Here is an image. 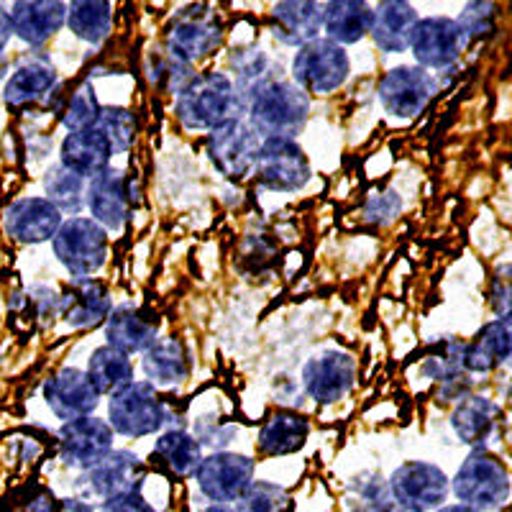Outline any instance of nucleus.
Segmentation results:
<instances>
[{
    "label": "nucleus",
    "mask_w": 512,
    "mask_h": 512,
    "mask_svg": "<svg viewBox=\"0 0 512 512\" xmlns=\"http://www.w3.org/2000/svg\"><path fill=\"white\" fill-rule=\"evenodd\" d=\"M175 113L187 131H213L233 118H241L244 100L228 75L200 72L177 90Z\"/></svg>",
    "instance_id": "nucleus-1"
},
{
    "label": "nucleus",
    "mask_w": 512,
    "mask_h": 512,
    "mask_svg": "<svg viewBox=\"0 0 512 512\" xmlns=\"http://www.w3.org/2000/svg\"><path fill=\"white\" fill-rule=\"evenodd\" d=\"M249 126L259 139H292L300 134L310 116V95L290 80H272L246 100Z\"/></svg>",
    "instance_id": "nucleus-2"
},
{
    "label": "nucleus",
    "mask_w": 512,
    "mask_h": 512,
    "mask_svg": "<svg viewBox=\"0 0 512 512\" xmlns=\"http://www.w3.org/2000/svg\"><path fill=\"white\" fill-rule=\"evenodd\" d=\"M451 492L461 505L489 512L510 500V472L487 448H472L451 479Z\"/></svg>",
    "instance_id": "nucleus-3"
},
{
    "label": "nucleus",
    "mask_w": 512,
    "mask_h": 512,
    "mask_svg": "<svg viewBox=\"0 0 512 512\" xmlns=\"http://www.w3.org/2000/svg\"><path fill=\"white\" fill-rule=\"evenodd\" d=\"M169 410L154 384L131 382L108 400V420L111 431L123 438H146L162 433L167 425Z\"/></svg>",
    "instance_id": "nucleus-4"
},
{
    "label": "nucleus",
    "mask_w": 512,
    "mask_h": 512,
    "mask_svg": "<svg viewBox=\"0 0 512 512\" xmlns=\"http://www.w3.org/2000/svg\"><path fill=\"white\" fill-rule=\"evenodd\" d=\"M351 75V59L344 47H338L326 36L308 41L292 57V82L305 95H331Z\"/></svg>",
    "instance_id": "nucleus-5"
},
{
    "label": "nucleus",
    "mask_w": 512,
    "mask_h": 512,
    "mask_svg": "<svg viewBox=\"0 0 512 512\" xmlns=\"http://www.w3.org/2000/svg\"><path fill=\"white\" fill-rule=\"evenodd\" d=\"M108 231L100 228L93 218L75 216L62 221L59 231L54 233L52 249L57 262L67 272L82 280L90 274L100 272L103 264L108 262Z\"/></svg>",
    "instance_id": "nucleus-6"
},
{
    "label": "nucleus",
    "mask_w": 512,
    "mask_h": 512,
    "mask_svg": "<svg viewBox=\"0 0 512 512\" xmlns=\"http://www.w3.org/2000/svg\"><path fill=\"white\" fill-rule=\"evenodd\" d=\"M387 489L400 510L436 512L451 492V479L431 461H405L392 472Z\"/></svg>",
    "instance_id": "nucleus-7"
},
{
    "label": "nucleus",
    "mask_w": 512,
    "mask_h": 512,
    "mask_svg": "<svg viewBox=\"0 0 512 512\" xmlns=\"http://www.w3.org/2000/svg\"><path fill=\"white\" fill-rule=\"evenodd\" d=\"M223 24L208 6H190L167 29V52L182 64H195L221 47Z\"/></svg>",
    "instance_id": "nucleus-8"
},
{
    "label": "nucleus",
    "mask_w": 512,
    "mask_h": 512,
    "mask_svg": "<svg viewBox=\"0 0 512 512\" xmlns=\"http://www.w3.org/2000/svg\"><path fill=\"white\" fill-rule=\"evenodd\" d=\"M146 479V464L139 454L128 448H113L111 454L103 456L95 466L80 472L77 489L88 500H113L118 495H128L141 489Z\"/></svg>",
    "instance_id": "nucleus-9"
},
{
    "label": "nucleus",
    "mask_w": 512,
    "mask_h": 512,
    "mask_svg": "<svg viewBox=\"0 0 512 512\" xmlns=\"http://www.w3.org/2000/svg\"><path fill=\"white\" fill-rule=\"evenodd\" d=\"M259 146H262V139L254 128L244 118H233V121L208 131L205 152L223 177L244 180L254 172Z\"/></svg>",
    "instance_id": "nucleus-10"
},
{
    "label": "nucleus",
    "mask_w": 512,
    "mask_h": 512,
    "mask_svg": "<svg viewBox=\"0 0 512 512\" xmlns=\"http://www.w3.org/2000/svg\"><path fill=\"white\" fill-rule=\"evenodd\" d=\"M254 169L259 182L272 192L303 190L313 177L308 154L292 139H264Z\"/></svg>",
    "instance_id": "nucleus-11"
},
{
    "label": "nucleus",
    "mask_w": 512,
    "mask_h": 512,
    "mask_svg": "<svg viewBox=\"0 0 512 512\" xmlns=\"http://www.w3.org/2000/svg\"><path fill=\"white\" fill-rule=\"evenodd\" d=\"M469 47V39L464 36L456 18L448 16H428L420 18L410 39V49L415 62L423 70H448L461 59V54Z\"/></svg>",
    "instance_id": "nucleus-12"
},
{
    "label": "nucleus",
    "mask_w": 512,
    "mask_h": 512,
    "mask_svg": "<svg viewBox=\"0 0 512 512\" xmlns=\"http://www.w3.org/2000/svg\"><path fill=\"white\" fill-rule=\"evenodd\" d=\"M254 472L256 466L251 456L236 454V451H216V454L203 456L192 477L213 505H231L254 482Z\"/></svg>",
    "instance_id": "nucleus-13"
},
{
    "label": "nucleus",
    "mask_w": 512,
    "mask_h": 512,
    "mask_svg": "<svg viewBox=\"0 0 512 512\" xmlns=\"http://www.w3.org/2000/svg\"><path fill=\"white\" fill-rule=\"evenodd\" d=\"M438 93V82L418 64H400L392 67L379 80V103L390 116L415 118L428 108L433 95Z\"/></svg>",
    "instance_id": "nucleus-14"
},
{
    "label": "nucleus",
    "mask_w": 512,
    "mask_h": 512,
    "mask_svg": "<svg viewBox=\"0 0 512 512\" xmlns=\"http://www.w3.org/2000/svg\"><path fill=\"white\" fill-rule=\"evenodd\" d=\"M303 390L318 405L344 400L356 382V359L344 349H323L305 361Z\"/></svg>",
    "instance_id": "nucleus-15"
},
{
    "label": "nucleus",
    "mask_w": 512,
    "mask_h": 512,
    "mask_svg": "<svg viewBox=\"0 0 512 512\" xmlns=\"http://www.w3.org/2000/svg\"><path fill=\"white\" fill-rule=\"evenodd\" d=\"M113 436L116 433L111 431V425L105 423L103 418H95V415L62 423L57 433L59 459H62L64 466L85 472V469L98 464L103 456L111 454Z\"/></svg>",
    "instance_id": "nucleus-16"
},
{
    "label": "nucleus",
    "mask_w": 512,
    "mask_h": 512,
    "mask_svg": "<svg viewBox=\"0 0 512 512\" xmlns=\"http://www.w3.org/2000/svg\"><path fill=\"white\" fill-rule=\"evenodd\" d=\"M85 208L90 218L105 231H123L134 210V195L121 169L108 167L100 175L90 177L85 190Z\"/></svg>",
    "instance_id": "nucleus-17"
},
{
    "label": "nucleus",
    "mask_w": 512,
    "mask_h": 512,
    "mask_svg": "<svg viewBox=\"0 0 512 512\" xmlns=\"http://www.w3.org/2000/svg\"><path fill=\"white\" fill-rule=\"evenodd\" d=\"M57 88V67L47 54L34 52L18 59L13 72L3 85V100L13 111H29L44 103Z\"/></svg>",
    "instance_id": "nucleus-18"
},
{
    "label": "nucleus",
    "mask_w": 512,
    "mask_h": 512,
    "mask_svg": "<svg viewBox=\"0 0 512 512\" xmlns=\"http://www.w3.org/2000/svg\"><path fill=\"white\" fill-rule=\"evenodd\" d=\"M44 402L59 420L70 423L93 415L100 405V395L85 369L62 367L44 382Z\"/></svg>",
    "instance_id": "nucleus-19"
},
{
    "label": "nucleus",
    "mask_w": 512,
    "mask_h": 512,
    "mask_svg": "<svg viewBox=\"0 0 512 512\" xmlns=\"http://www.w3.org/2000/svg\"><path fill=\"white\" fill-rule=\"evenodd\" d=\"M62 221V213L47 198H21L3 213V231L18 244H44L54 239Z\"/></svg>",
    "instance_id": "nucleus-20"
},
{
    "label": "nucleus",
    "mask_w": 512,
    "mask_h": 512,
    "mask_svg": "<svg viewBox=\"0 0 512 512\" xmlns=\"http://www.w3.org/2000/svg\"><path fill=\"white\" fill-rule=\"evenodd\" d=\"M113 310L108 287L93 277L72 280L64 287L62 295H57V313L64 323L72 328H95L105 323L108 313Z\"/></svg>",
    "instance_id": "nucleus-21"
},
{
    "label": "nucleus",
    "mask_w": 512,
    "mask_h": 512,
    "mask_svg": "<svg viewBox=\"0 0 512 512\" xmlns=\"http://www.w3.org/2000/svg\"><path fill=\"white\" fill-rule=\"evenodd\" d=\"M13 36L24 41L26 47H44L52 36L62 31L67 21V3L59 0H18L11 11Z\"/></svg>",
    "instance_id": "nucleus-22"
},
{
    "label": "nucleus",
    "mask_w": 512,
    "mask_h": 512,
    "mask_svg": "<svg viewBox=\"0 0 512 512\" xmlns=\"http://www.w3.org/2000/svg\"><path fill=\"white\" fill-rule=\"evenodd\" d=\"M420 16L413 3L405 0H384L372 8V29L369 36L384 54H402L410 49V39Z\"/></svg>",
    "instance_id": "nucleus-23"
},
{
    "label": "nucleus",
    "mask_w": 512,
    "mask_h": 512,
    "mask_svg": "<svg viewBox=\"0 0 512 512\" xmlns=\"http://www.w3.org/2000/svg\"><path fill=\"white\" fill-rule=\"evenodd\" d=\"M105 338H108V346L121 354H144L159 338V323L157 318L131 305H118L105 318Z\"/></svg>",
    "instance_id": "nucleus-24"
},
{
    "label": "nucleus",
    "mask_w": 512,
    "mask_h": 512,
    "mask_svg": "<svg viewBox=\"0 0 512 512\" xmlns=\"http://www.w3.org/2000/svg\"><path fill=\"white\" fill-rule=\"evenodd\" d=\"M323 29V3L282 0L272 8V36L287 47H305Z\"/></svg>",
    "instance_id": "nucleus-25"
},
{
    "label": "nucleus",
    "mask_w": 512,
    "mask_h": 512,
    "mask_svg": "<svg viewBox=\"0 0 512 512\" xmlns=\"http://www.w3.org/2000/svg\"><path fill=\"white\" fill-rule=\"evenodd\" d=\"M512 320L495 318L492 323L482 328L474 336L472 344H464V356H461V367L464 372L472 374H487L497 369L500 364H507L512 351Z\"/></svg>",
    "instance_id": "nucleus-26"
},
{
    "label": "nucleus",
    "mask_w": 512,
    "mask_h": 512,
    "mask_svg": "<svg viewBox=\"0 0 512 512\" xmlns=\"http://www.w3.org/2000/svg\"><path fill=\"white\" fill-rule=\"evenodd\" d=\"M502 420V408L484 395L461 397L451 413V431L461 443L472 448H484L489 436L497 431Z\"/></svg>",
    "instance_id": "nucleus-27"
},
{
    "label": "nucleus",
    "mask_w": 512,
    "mask_h": 512,
    "mask_svg": "<svg viewBox=\"0 0 512 512\" xmlns=\"http://www.w3.org/2000/svg\"><path fill=\"white\" fill-rule=\"evenodd\" d=\"M111 159V146L95 126L85 128V131H72L64 136L62 146H59V164L80 175L82 180L100 175L103 169L111 167Z\"/></svg>",
    "instance_id": "nucleus-28"
},
{
    "label": "nucleus",
    "mask_w": 512,
    "mask_h": 512,
    "mask_svg": "<svg viewBox=\"0 0 512 512\" xmlns=\"http://www.w3.org/2000/svg\"><path fill=\"white\" fill-rule=\"evenodd\" d=\"M372 29V6L364 0H331L323 3V29L326 39L349 47L359 44L364 36H369Z\"/></svg>",
    "instance_id": "nucleus-29"
},
{
    "label": "nucleus",
    "mask_w": 512,
    "mask_h": 512,
    "mask_svg": "<svg viewBox=\"0 0 512 512\" xmlns=\"http://www.w3.org/2000/svg\"><path fill=\"white\" fill-rule=\"evenodd\" d=\"M141 356H144L141 367H144L146 379L154 387H175V384L185 382L190 374L187 351L175 336L157 338Z\"/></svg>",
    "instance_id": "nucleus-30"
},
{
    "label": "nucleus",
    "mask_w": 512,
    "mask_h": 512,
    "mask_svg": "<svg viewBox=\"0 0 512 512\" xmlns=\"http://www.w3.org/2000/svg\"><path fill=\"white\" fill-rule=\"evenodd\" d=\"M152 459H157L169 474L185 479L192 477L203 461V446L192 433L182 431V428H169V431L159 433V438L154 441Z\"/></svg>",
    "instance_id": "nucleus-31"
},
{
    "label": "nucleus",
    "mask_w": 512,
    "mask_h": 512,
    "mask_svg": "<svg viewBox=\"0 0 512 512\" xmlns=\"http://www.w3.org/2000/svg\"><path fill=\"white\" fill-rule=\"evenodd\" d=\"M310 423L303 415L290 413V410H277L264 420L259 428V451L267 456H287L295 454L308 441Z\"/></svg>",
    "instance_id": "nucleus-32"
},
{
    "label": "nucleus",
    "mask_w": 512,
    "mask_h": 512,
    "mask_svg": "<svg viewBox=\"0 0 512 512\" xmlns=\"http://www.w3.org/2000/svg\"><path fill=\"white\" fill-rule=\"evenodd\" d=\"M85 374H88V379L93 382L100 397H111L118 390H123L126 384L134 382V361H131V356L121 354V351L105 344L90 354Z\"/></svg>",
    "instance_id": "nucleus-33"
},
{
    "label": "nucleus",
    "mask_w": 512,
    "mask_h": 512,
    "mask_svg": "<svg viewBox=\"0 0 512 512\" xmlns=\"http://www.w3.org/2000/svg\"><path fill=\"white\" fill-rule=\"evenodd\" d=\"M72 34L88 44H103L113 31V6L105 0H75L67 6V21Z\"/></svg>",
    "instance_id": "nucleus-34"
},
{
    "label": "nucleus",
    "mask_w": 512,
    "mask_h": 512,
    "mask_svg": "<svg viewBox=\"0 0 512 512\" xmlns=\"http://www.w3.org/2000/svg\"><path fill=\"white\" fill-rule=\"evenodd\" d=\"M85 190H88V180H82L80 175L70 172L62 164H54L44 175V195L49 203L67 216H80V210L85 208Z\"/></svg>",
    "instance_id": "nucleus-35"
},
{
    "label": "nucleus",
    "mask_w": 512,
    "mask_h": 512,
    "mask_svg": "<svg viewBox=\"0 0 512 512\" xmlns=\"http://www.w3.org/2000/svg\"><path fill=\"white\" fill-rule=\"evenodd\" d=\"M95 128L108 141L113 154H126L136 141V118L123 105H100Z\"/></svg>",
    "instance_id": "nucleus-36"
},
{
    "label": "nucleus",
    "mask_w": 512,
    "mask_h": 512,
    "mask_svg": "<svg viewBox=\"0 0 512 512\" xmlns=\"http://www.w3.org/2000/svg\"><path fill=\"white\" fill-rule=\"evenodd\" d=\"M236 512H287L290 510V495L280 484L267 479H254L244 489V495L233 505Z\"/></svg>",
    "instance_id": "nucleus-37"
},
{
    "label": "nucleus",
    "mask_w": 512,
    "mask_h": 512,
    "mask_svg": "<svg viewBox=\"0 0 512 512\" xmlns=\"http://www.w3.org/2000/svg\"><path fill=\"white\" fill-rule=\"evenodd\" d=\"M100 103L95 98V90L90 85H82L72 93V98L67 100V108L62 113V123L67 126V131H85V128H93L98 121Z\"/></svg>",
    "instance_id": "nucleus-38"
},
{
    "label": "nucleus",
    "mask_w": 512,
    "mask_h": 512,
    "mask_svg": "<svg viewBox=\"0 0 512 512\" xmlns=\"http://www.w3.org/2000/svg\"><path fill=\"white\" fill-rule=\"evenodd\" d=\"M495 16H497V6L495 3H466L461 16L456 18V24L461 26L464 36L469 39V44L477 39H484L495 31Z\"/></svg>",
    "instance_id": "nucleus-39"
},
{
    "label": "nucleus",
    "mask_w": 512,
    "mask_h": 512,
    "mask_svg": "<svg viewBox=\"0 0 512 512\" xmlns=\"http://www.w3.org/2000/svg\"><path fill=\"white\" fill-rule=\"evenodd\" d=\"M18 512H57L59 502L52 492H47L44 487H31L26 489L21 500L16 502Z\"/></svg>",
    "instance_id": "nucleus-40"
},
{
    "label": "nucleus",
    "mask_w": 512,
    "mask_h": 512,
    "mask_svg": "<svg viewBox=\"0 0 512 512\" xmlns=\"http://www.w3.org/2000/svg\"><path fill=\"white\" fill-rule=\"evenodd\" d=\"M100 512H157L154 505L141 495V489L128 492V495H118L113 500H105L100 505Z\"/></svg>",
    "instance_id": "nucleus-41"
},
{
    "label": "nucleus",
    "mask_w": 512,
    "mask_h": 512,
    "mask_svg": "<svg viewBox=\"0 0 512 512\" xmlns=\"http://www.w3.org/2000/svg\"><path fill=\"white\" fill-rule=\"evenodd\" d=\"M57 512H95V510L90 502L80 500V497H67V500H59Z\"/></svg>",
    "instance_id": "nucleus-42"
},
{
    "label": "nucleus",
    "mask_w": 512,
    "mask_h": 512,
    "mask_svg": "<svg viewBox=\"0 0 512 512\" xmlns=\"http://www.w3.org/2000/svg\"><path fill=\"white\" fill-rule=\"evenodd\" d=\"M13 31H11V18H8V11L0 6V57L6 52L8 41H11Z\"/></svg>",
    "instance_id": "nucleus-43"
},
{
    "label": "nucleus",
    "mask_w": 512,
    "mask_h": 512,
    "mask_svg": "<svg viewBox=\"0 0 512 512\" xmlns=\"http://www.w3.org/2000/svg\"><path fill=\"white\" fill-rule=\"evenodd\" d=\"M436 512H479V510H472V507H466V505H461V502H456V505L438 507Z\"/></svg>",
    "instance_id": "nucleus-44"
},
{
    "label": "nucleus",
    "mask_w": 512,
    "mask_h": 512,
    "mask_svg": "<svg viewBox=\"0 0 512 512\" xmlns=\"http://www.w3.org/2000/svg\"><path fill=\"white\" fill-rule=\"evenodd\" d=\"M200 512H236V510H233L231 505H208V507H203Z\"/></svg>",
    "instance_id": "nucleus-45"
}]
</instances>
